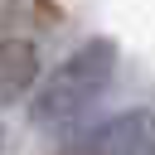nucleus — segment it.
Instances as JSON below:
<instances>
[{
  "instance_id": "nucleus-1",
  "label": "nucleus",
  "mask_w": 155,
  "mask_h": 155,
  "mask_svg": "<svg viewBox=\"0 0 155 155\" xmlns=\"http://www.w3.org/2000/svg\"><path fill=\"white\" fill-rule=\"evenodd\" d=\"M121 68V44L107 34L82 39L58 68L44 73V82L29 97V126L34 131H73L111 87Z\"/></svg>"
},
{
  "instance_id": "nucleus-2",
  "label": "nucleus",
  "mask_w": 155,
  "mask_h": 155,
  "mask_svg": "<svg viewBox=\"0 0 155 155\" xmlns=\"http://www.w3.org/2000/svg\"><path fill=\"white\" fill-rule=\"evenodd\" d=\"M155 145V111L150 107H116L87 126H78L58 155H145Z\"/></svg>"
},
{
  "instance_id": "nucleus-3",
  "label": "nucleus",
  "mask_w": 155,
  "mask_h": 155,
  "mask_svg": "<svg viewBox=\"0 0 155 155\" xmlns=\"http://www.w3.org/2000/svg\"><path fill=\"white\" fill-rule=\"evenodd\" d=\"M44 58H39V44L34 39H5L0 44V107H19L24 97H34V87L44 82L39 78Z\"/></svg>"
},
{
  "instance_id": "nucleus-4",
  "label": "nucleus",
  "mask_w": 155,
  "mask_h": 155,
  "mask_svg": "<svg viewBox=\"0 0 155 155\" xmlns=\"http://www.w3.org/2000/svg\"><path fill=\"white\" fill-rule=\"evenodd\" d=\"M145 155H155V145H150V150H145Z\"/></svg>"
}]
</instances>
